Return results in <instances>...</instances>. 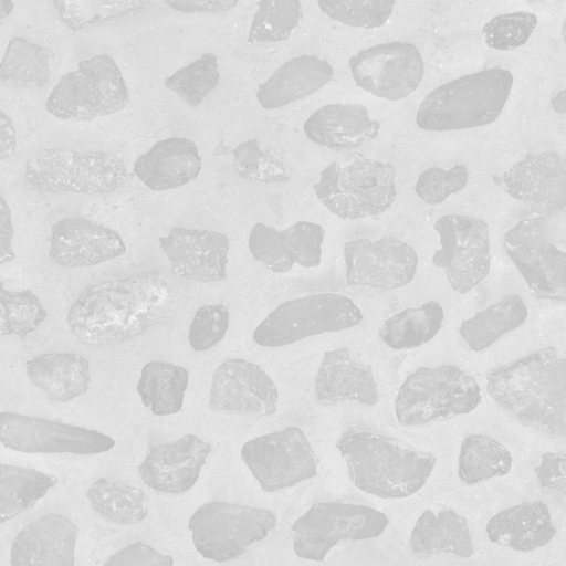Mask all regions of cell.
Listing matches in <instances>:
<instances>
[{
  "label": "cell",
  "instance_id": "cell-1",
  "mask_svg": "<svg viewBox=\"0 0 566 566\" xmlns=\"http://www.w3.org/2000/svg\"><path fill=\"white\" fill-rule=\"evenodd\" d=\"M174 296L165 276L149 270L86 287L67 313L71 332L90 345L122 343L169 319Z\"/></svg>",
  "mask_w": 566,
  "mask_h": 566
},
{
  "label": "cell",
  "instance_id": "cell-2",
  "mask_svg": "<svg viewBox=\"0 0 566 566\" xmlns=\"http://www.w3.org/2000/svg\"><path fill=\"white\" fill-rule=\"evenodd\" d=\"M486 389L520 422L565 437L566 360L554 346L490 369Z\"/></svg>",
  "mask_w": 566,
  "mask_h": 566
},
{
  "label": "cell",
  "instance_id": "cell-3",
  "mask_svg": "<svg viewBox=\"0 0 566 566\" xmlns=\"http://www.w3.org/2000/svg\"><path fill=\"white\" fill-rule=\"evenodd\" d=\"M335 447L360 491L381 499L408 497L424 486L437 458L395 438L348 429Z\"/></svg>",
  "mask_w": 566,
  "mask_h": 566
},
{
  "label": "cell",
  "instance_id": "cell-4",
  "mask_svg": "<svg viewBox=\"0 0 566 566\" xmlns=\"http://www.w3.org/2000/svg\"><path fill=\"white\" fill-rule=\"evenodd\" d=\"M512 87V73L499 66L460 76L422 99L416 124L432 132L489 125L502 113Z\"/></svg>",
  "mask_w": 566,
  "mask_h": 566
},
{
  "label": "cell",
  "instance_id": "cell-5",
  "mask_svg": "<svg viewBox=\"0 0 566 566\" xmlns=\"http://www.w3.org/2000/svg\"><path fill=\"white\" fill-rule=\"evenodd\" d=\"M475 378L455 365L420 367L407 376L395 399V415L405 427L465 415L481 402Z\"/></svg>",
  "mask_w": 566,
  "mask_h": 566
},
{
  "label": "cell",
  "instance_id": "cell-6",
  "mask_svg": "<svg viewBox=\"0 0 566 566\" xmlns=\"http://www.w3.org/2000/svg\"><path fill=\"white\" fill-rule=\"evenodd\" d=\"M318 200L342 219H361L388 210L397 196L390 163L357 155L348 165L334 161L313 186Z\"/></svg>",
  "mask_w": 566,
  "mask_h": 566
},
{
  "label": "cell",
  "instance_id": "cell-7",
  "mask_svg": "<svg viewBox=\"0 0 566 566\" xmlns=\"http://www.w3.org/2000/svg\"><path fill=\"white\" fill-rule=\"evenodd\" d=\"M27 187L38 192L112 193L128 178L125 163L98 150L48 149L27 163Z\"/></svg>",
  "mask_w": 566,
  "mask_h": 566
},
{
  "label": "cell",
  "instance_id": "cell-8",
  "mask_svg": "<svg viewBox=\"0 0 566 566\" xmlns=\"http://www.w3.org/2000/svg\"><path fill=\"white\" fill-rule=\"evenodd\" d=\"M129 92L115 61L99 54L63 75L45 101L46 111L63 120H92L123 111Z\"/></svg>",
  "mask_w": 566,
  "mask_h": 566
},
{
  "label": "cell",
  "instance_id": "cell-9",
  "mask_svg": "<svg viewBox=\"0 0 566 566\" xmlns=\"http://www.w3.org/2000/svg\"><path fill=\"white\" fill-rule=\"evenodd\" d=\"M363 318L360 308L344 294H310L277 305L258 325L252 337L260 346L281 347L308 336L354 327Z\"/></svg>",
  "mask_w": 566,
  "mask_h": 566
},
{
  "label": "cell",
  "instance_id": "cell-10",
  "mask_svg": "<svg viewBox=\"0 0 566 566\" xmlns=\"http://www.w3.org/2000/svg\"><path fill=\"white\" fill-rule=\"evenodd\" d=\"M388 524V516L371 506L315 503L291 526L293 551L300 558L322 562L340 541L376 538Z\"/></svg>",
  "mask_w": 566,
  "mask_h": 566
},
{
  "label": "cell",
  "instance_id": "cell-11",
  "mask_svg": "<svg viewBox=\"0 0 566 566\" xmlns=\"http://www.w3.org/2000/svg\"><path fill=\"white\" fill-rule=\"evenodd\" d=\"M275 525V515L269 510L221 501L201 505L188 522L195 548L217 563L239 557Z\"/></svg>",
  "mask_w": 566,
  "mask_h": 566
},
{
  "label": "cell",
  "instance_id": "cell-12",
  "mask_svg": "<svg viewBox=\"0 0 566 566\" xmlns=\"http://www.w3.org/2000/svg\"><path fill=\"white\" fill-rule=\"evenodd\" d=\"M505 251L537 298L564 301L566 296V254L549 235L544 217L517 222L503 235Z\"/></svg>",
  "mask_w": 566,
  "mask_h": 566
},
{
  "label": "cell",
  "instance_id": "cell-13",
  "mask_svg": "<svg viewBox=\"0 0 566 566\" xmlns=\"http://www.w3.org/2000/svg\"><path fill=\"white\" fill-rule=\"evenodd\" d=\"M241 459L265 492L294 486L317 474L318 459L298 427L244 442Z\"/></svg>",
  "mask_w": 566,
  "mask_h": 566
},
{
  "label": "cell",
  "instance_id": "cell-14",
  "mask_svg": "<svg viewBox=\"0 0 566 566\" xmlns=\"http://www.w3.org/2000/svg\"><path fill=\"white\" fill-rule=\"evenodd\" d=\"M433 229L440 249L433 253L432 264L444 270L452 290L461 294L471 291L491 270L489 224L473 217L446 214Z\"/></svg>",
  "mask_w": 566,
  "mask_h": 566
},
{
  "label": "cell",
  "instance_id": "cell-15",
  "mask_svg": "<svg viewBox=\"0 0 566 566\" xmlns=\"http://www.w3.org/2000/svg\"><path fill=\"white\" fill-rule=\"evenodd\" d=\"M0 442L24 453L96 454L115 440L99 431L12 411H0Z\"/></svg>",
  "mask_w": 566,
  "mask_h": 566
},
{
  "label": "cell",
  "instance_id": "cell-16",
  "mask_svg": "<svg viewBox=\"0 0 566 566\" xmlns=\"http://www.w3.org/2000/svg\"><path fill=\"white\" fill-rule=\"evenodd\" d=\"M348 64L360 88L389 101L409 96L418 88L424 74L423 60L417 46L401 41L364 49L352 55Z\"/></svg>",
  "mask_w": 566,
  "mask_h": 566
},
{
  "label": "cell",
  "instance_id": "cell-17",
  "mask_svg": "<svg viewBox=\"0 0 566 566\" xmlns=\"http://www.w3.org/2000/svg\"><path fill=\"white\" fill-rule=\"evenodd\" d=\"M343 251L349 285L394 290L409 284L417 273V252L397 238L355 239L345 242Z\"/></svg>",
  "mask_w": 566,
  "mask_h": 566
},
{
  "label": "cell",
  "instance_id": "cell-18",
  "mask_svg": "<svg viewBox=\"0 0 566 566\" xmlns=\"http://www.w3.org/2000/svg\"><path fill=\"white\" fill-rule=\"evenodd\" d=\"M277 400L275 384L254 363L230 358L212 375L209 405L214 410L269 416L276 411Z\"/></svg>",
  "mask_w": 566,
  "mask_h": 566
},
{
  "label": "cell",
  "instance_id": "cell-19",
  "mask_svg": "<svg viewBox=\"0 0 566 566\" xmlns=\"http://www.w3.org/2000/svg\"><path fill=\"white\" fill-rule=\"evenodd\" d=\"M159 245L178 277L209 283L227 276L230 241L224 233L172 228Z\"/></svg>",
  "mask_w": 566,
  "mask_h": 566
},
{
  "label": "cell",
  "instance_id": "cell-20",
  "mask_svg": "<svg viewBox=\"0 0 566 566\" xmlns=\"http://www.w3.org/2000/svg\"><path fill=\"white\" fill-rule=\"evenodd\" d=\"M125 252L117 231L86 218H63L51 228L49 256L62 266H93Z\"/></svg>",
  "mask_w": 566,
  "mask_h": 566
},
{
  "label": "cell",
  "instance_id": "cell-21",
  "mask_svg": "<svg viewBox=\"0 0 566 566\" xmlns=\"http://www.w3.org/2000/svg\"><path fill=\"white\" fill-rule=\"evenodd\" d=\"M211 444L189 433L172 442L153 447L138 467L143 482L150 489L184 494L198 481Z\"/></svg>",
  "mask_w": 566,
  "mask_h": 566
},
{
  "label": "cell",
  "instance_id": "cell-22",
  "mask_svg": "<svg viewBox=\"0 0 566 566\" xmlns=\"http://www.w3.org/2000/svg\"><path fill=\"white\" fill-rule=\"evenodd\" d=\"M76 525L66 516L46 513L22 528L10 547V565L73 566Z\"/></svg>",
  "mask_w": 566,
  "mask_h": 566
},
{
  "label": "cell",
  "instance_id": "cell-23",
  "mask_svg": "<svg viewBox=\"0 0 566 566\" xmlns=\"http://www.w3.org/2000/svg\"><path fill=\"white\" fill-rule=\"evenodd\" d=\"M502 180L513 199L554 209L566 205V165L556 151L527 154L504 172Z\"/></svg>",
  "mask_w": 566,
  "mask_h": 566
},
{
  "label": "cell",
  "instance_id": "cell-24",
  "mask_svg": "<svg viewBox=\"0 0 566 566\" xmlns=\"http://www.w3.org/2000/svg\"><path fill=\"white\" fill-rule=\"evenodd\" d=\"M315 395L324 403L357 401L374 406L379 399L373 368L345 347L324 353L315 377Z\"/></svg>",
  "mask_w": 566,
  "mask_h": 566
},
{
  "label": "cell",
  "instance_id": "cell-25",
  "mask_svg": "<svg viewBox=\"0 0 566 566\" xmlns=\"http://www.w3.org/2000/svg\"><path fill=\"white\" fill-rule=\"evenodd\" d=\"M306 137L332 150H352L375 139L379 122L357 103L327 104L315 111L303 125Z\"/></svg>",
  "mask_w": 566,
  "mask_h": 566
},
{
  "label": "cell",
  "instance_id": "cell-26",
  "mask_svg": "<svg viewBox=\"0 0 566 566\" xmlns=\"http://www.w3.org/2000/svg\"><path fill=\"white\" fill-rule=\"evenodd\" d=\"M201 170L197 145L185 137L155 143L133 166L136 177L155 191L170 190L196 179Z\"/></svg>",
  "mask_w": 566,
  "mask_h": 566
},
{
  "label": "cell",
  "instance_id": "cell-27",
  "mask_svg": "<svg viewBox=\"0 0 566 566\" xmlns=\"http://www.w3.org/2000/svg\"><path fill=\"white\" fill-rule=\"evenodd\" d=\"M490 542L517 552L547 545L556 534L551 512L542 501L524 502L494 514L486 523Z\"/></svg>",
  "mask_w": 566,
  "mask_h": 566
},
{
  "label": "cell",
  "instance_id": "cell-28",
  "mask_svg": "<svg viewBox=\"0 0 566 566\" xmlns=\"http://www.w3.org/2000/svg\"><path fill=\"white\" fill-rule=\"evenodd\" d=\"M334 75L333 66L315 55H298L281 65L256 91L265 109L281 108L323 88Z\"/></svg>",
  "mask_w": 566,
  "mask_h": 566
},
{
  "label": "cell",
  "instance_id": "cell-29",
  "mask_svg": "<svg viewBox=\"0 0 566 566\" xmlns=\"http://www.w3.org/2000/svg\"><path fill=\"white\" fill-rule=\"evenodd\" d=\"M30 381L49 399L70 401L88 390L90 361L74 353H50L35 356L25 363Z\"/></svg>",
  "mask_w": 566,
  "mask_h": 566
},
{
  "label": "cell",
  "instance_id": "cell-30",
  "mask_svg": "<svg viewBox=\"0 0 566 566\" xmlns=\"http://www.w3.org/2000/svg\"><path fill=\"white\" fill-rule=\"evenodd\" d=\"M410 548L417 555L452 554L462 558L471 557L474 551L468 521L449 509L421 513L410 534Z\"/></svg>",
  "mask_w": 566,
  "mask_h": 566
},
{
  "label": "cell",
  "instance_id": "cell-31",
  "mask_svg": "<svg viewBox=\"0 0 566 566\" xmlns=\"http://www.w3.org/2000/svg\"><path fill=\"white\" fill-rule=\"evenodd\" d=\"M527 315V306L523 298L517 294H509L463 321L459 333L470 349L482 352L506 333L520 327Z\"/></svg>",
  "mask_w": 566,
  "mask_h": 566
},
{
  "label": "cell",
  "instance_id": "cell-32",
  "mask_svg": "<svg viewBox=\"0 0 566 566\" xmlns=\"http://www.w3.org/2000/svg\"><path fill=\"white\" fill-rule=\"evenodd\" d=\"M189 382L188 370L165 361H149L140 371L136 389L145 407L155 416H169L181 410Z\"/></svg>",
  "mask_w": 566,
  "mask_h": 566
},
{
  "label": "cell",
  "instance_id": "cell-33",
  "mask_svg": "<svg viewBox=\"0 0 566 566\" xmlns=\"http://www.w3.org/2000/svg\"><path fill=\"white\" fill-rule=\"evenodd\" d=\"M443 319L442 306L436 301H429L390 316L378 334L392 349H410L430 342L441 329Z\"/></svg>",
  "mask_w": 566,
  "mask_h": 566
},
{
  "label": "cell",
  "instance_id": "cell-34",
  "mask_svg": "<svg viewBox=\"0 0 566 566\" xmlns=\"http://www.w3.org/2000/svg\"><path fill=\"white\" fill-rule=\"evenodd\" d=\"M86 497L98 515L115 524H139L148 515L145 492L123 482L101 478L87 489Z\"/></svg>",
  "mask_w": 566,
  "mask_h": 566
},
{
  "label": "cell",
  "instance_id": "cell-35",
  "mask_svg": "<svg viewBox=\"0 0 566 566\" xmlns=\"http://www.w3.org/2000/svg\"><path fill=\"white\" fill-rule=\"evenodd\" d=\"M513 464L509 449L496 439L483 434L467 436L460 447L458 476L469 485L506 475Z\"/></svg>",
  "mask_w": 566,
  "mask_h": 566
},
{
  "label": "cell",
  "instance_id": "cell-36",
  "mask_svg": "<svg viewBox=\"0 0 566 566\" xmlns=\"http://www.w3.org/2000/svg\"><path fill=\"white\" fill-rule=\"evenodd\" d=\"M56 482L55 475L0 463V524L32 507Z\"/></svg>",
  "mask_w": 566,
  "mask_h": 566
},
{
  "label": "cell",
  "instance_id": "cell-37",
  "mask_svg": "<svg viewBox=\"0 0 566 566\" xmlns=\"http://www.w3.org/2000/svg\"><path fill=\"white\" fill-rule=\"evenodd\" d=\"M52 60L46 48L13 36L0 62V81L18 87H43L51 78Z\"/></svg>",
  "mask_w": 566,
  "mask_h": 566
},
{
  "label": "cell",
  "instance_id": "cell-38",
  "mask_svg": "<svg viewBox=\"0 0 566 566\" xmlns=\"http://www.w3.org/2000/svg\"><path fill=\"white\" fill-rule=\"evenodd\" d=\"M302 15L301 0H259L248 42L284 41L298 27Z\"/></svg>",
  "mask_w": 566,
  "mask_h": 566
},
{
  "label": "cell",
  "instance_id": "cell-39",
  "mask_svg": "<svg viewBox=\"0 0 566 566\" xmlns=\"http://www.w3.org/2000/svg\"><path fill=\"white\" fill-rule=\"evenodd\" d=\"M48 317L39 297L31 290L9 291L0 281V336L24 338Z\"/></svg>",
  "mask_w": 566,
  "mask_h": 566
},
{
  "label": "cell",
  "instance_id": "cell-40",
  "mask_svg": "<svg viewBox=\"0 0 566 566\" xmlns=\"http://www.w3.org/2000/svg\"><path fill=\"white\" fill-rule=\"evenodd\" d=\"M219 80L217 56L203 53L168 76L164 85L190 106H198L218 86Z\"/></svg>",
  "mask_w": 566,
  "mask_h": 566
},
{
  "label": "cell",
  "instance_id": "cell-41",
  "mask_svg": "<svg viewBox=\"0 0 566 566\" xmlns=\"http://www.w3.org/2000/svg\"><path fill=\"white\" fill-rule=\"evenodd\" d=\"M396 0H317L323 13L343 24L375 29L390 18Z\"/></svg>",
  "mask_w": 566,
  "mask_h": 566
},
{
  "label": "cell",
  "instance_id": "cell-42",
  "mask_svg": "<svg viewBox=\"0 0 566 566\" xmlns=\"http://www.w3.org/2000/svg\"><path fill=\"white\" fill-rule=\"evenodd\" d=\"M233 168L248 180L261 182H283L290 178V169L285 164L263 150L256 139L247 140L233 150Z\"/></svg>",
  "mask_w": 566,
  "mask_h": 566
},
{
  "label": "cell",
  "instance_id": "cell-43",
  "mask_svg": "<svg viewBox=\"0 0 566 566\" xmlns=\"http://www.w3.org/2000/svg\"><path fill=\"white\" fill-rule=\"evenodd\" d=\"M537 24L534 13L517 11L492 18L482 29L488 46L509 51L524 45Z\"/></svg>",
  "mask_w": 566,
  "mask_h": 566
},
{
  "label": "cell",
  "instance_id": "cell-44",
  "mask_svg": "<svg viewBox=\"0 0 566 566\" xmlns=\"http://www.w3.org/2000/svg\"><path fill=\"white\" fill-rule=\"evenodd\" d=\"M285 249L294 263L303 268H316L322 261L324 228L311 221H297L281 230Z\"/></svg>",
  "mask_w": 566,
  "mask_h": 566
},
{
  "label": "cell",
  "instance_id": "cell-45",
  "mask_svg": "<svg viewBox=\"0 0 566 566\" xmlns=\"http://www.w3.org/2000/svg\"><path fill=\"white\" fill-rule=\"evenodd\" d=\"M468 178V169L460 164H455L450 169L431 167L419 175L415 191L423 202L434 206L461 191Z\"/></svg>",
  "mask_w": 566,
  "mask_h": 566
},
{
  "label": "cell",
  "instance_id": "cell-46",
  "mask_svg": "<svg viewBox=\"0 0 566 566\" xmlns=\"http://www.w3.org/2000/svg\"><path fill=\"white\" fill-rule=\"evenodd\" d=\"M230 323L229 308L224 304H205L195 313L188 342L197 352H205L216 346L226 335Z\"/></svg>",
  "mask_w": 566,
  "mask_h": 566
},
{
  "label": "cell",
  "instance_id": "cell-47",
  "mask_svg": "<svg viewBox=\"0 0 566 566\" xmlns=\"http://www.w3.org/2000/svg\"><path fill=\"white\" fill-rule=\"evenodd\" d=\"M251 255L274 273H285L295 264L289 255L281 231L264 223H255L249 234Z\"/></svg>",
  "mask_w": 566,
  "mask_h": 566
},
{
  "label": "cell",
  "instance_id": "cell-48",
  "mask_svg": "<svg viewBox=\"0 0 566 566\" xmlns=\"http://www.w3.org/2000/svg\"><path fill=\"white\" fill-rule=\"evenodd\" d=\"M61 20L71 29L120 13L128 0H52Z\"/></svg>",
  "mask_w": 566,
  "mask_h": 566
},
{
  "label": "cell",
  "instance_id": "cell-49",
  "mask_svg": "<svg viewBox=\"0 0 566 566\" xmlns=\"http://www.w3.org/2000/svg\"><path fill=\"white\" fill-rule=\"evenodd\" d=\"M174 563L172 556L164 555L144 542H136L111 555L104 565L172 566Z\"/></svg>",
  "mask_w": 566,
  "mask_h": 566
},
{
  "label": "cell",
  "instance_id": "cell-50",
  "mask_svg": "<svg viewBox=\"0 0 566 566\" xmlns=\"http://www.w3.org/2000/svg\"><path fill=\"white\" fill-rule=\"evenodd\" d=\"M566 457L564 453L547 451L541 457V462L534 468V473L543 490H555L565 495L566 492Z\"/></svg>",
  "mask_w": 566,
  "mask_h": 566
},
{
  "label": "cell",
  "instance_id": "cell-51",
  "mask_svg": "<svg viewBox=\"0 0 566 566\" xmlns=\"http://www.w3.org/2000/svg\"><path fill=\"white\" fill-rule=\"evenodd\" d=\"M169 8L184 12H222L233 8L239 0H161Z\"/></svg>",
  "mask_w": 566,
  "mask_h": 566
},
{
  "label": "cell",
  "instance_id": "cell-52",
  "mask_svg": "<svg viewBox=\"0 0 566 566\" xmlns=\"http://www.w3.org/2000/svg\"><path fill=\"white\" fill-rule=\"evenodd\" d=\"M12 238L11 210L4 198L0 196V265L13 260L15 256L11 245Z\"/></svg>",
  "mask_w": 566,
  "mask_h": 566
},
{
  "label": "cell",
  "instance_id": "cell-53",
  "mask_svg": "<svg viewBox=\"0 0 566 566\" xmlns=\"http://www.w3.org/2000/svg\"><path fill=\"white\" fill-rule=\"evenodd\" d=\"M17 148L12 118L0 109V161L10 158Z\"/></svg>",
  "mask_w": 566,
  "mask_h": 566
},
{
  "label": "cell",
  "instance_id": "cell-54",
  "mask_svg": "<svg viewBox=\"0 0 566 566\" xmlns=\"http://www.w3.org/2000/svg\"><path fill=\"white\" fill-rule=\"evenodd\" d=\"M552 106L555 112L565 114V91H562L552 99Z\"/></svg>",
  "mask_w": 566,
  "mask_h": 566
},
{
  "label": "cell",
  "instance_id": "cell-55",
  "mask_svg": "<svg viewBox=\"0 0 566 566\" xmlns=\"http://www.w3.org/2000/svg\"><path fill=\"white\" fill-rule=\"evenodd\" d=\"M13 10L12 0H0V20L7 18Z\"/></svg>",
  "mask_w": 566,
  "mask_h": 566
},
{
  "label": "cell",
  "instance_id": "cell-56",
  "mask_svg": "<svg viewBox=\"0 0 566 566\" xmlns=\"http://www.w3.org/2000/svg\"><path fill=\"white\" fill-rule=\"evenodd\" d=\"M530 2L538 1V0H528Z\"/></svg>",
  "mask_w": 566,
  "mask_h": 566
}]
</instances>
